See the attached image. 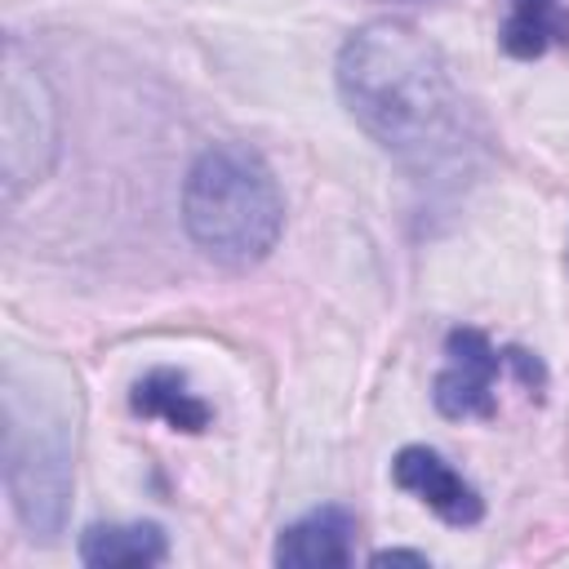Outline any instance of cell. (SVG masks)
Returning <instances> with one entry per match:
<instances>
[{"instance_id": "cell-1", "label": "cell", "mask_w": 569, "mask_h": 569, "mask_svg": "<svg viewBox=\"0 0 569 569\" xmlns=\"http://www.w3.org/2000/svg\"><path fill=\"white\" fill-rule=\"evenodd\" d=\"M338 89L351 116L418 178L462 173L476 147L467 107L440 53L400 22L356 31L338 58Z\"/></svg>"}, {"instance_id": "cell-2", "label": "cell", "mask_w": 569, "mask_h": 569, "mask_svg": "<svg viewBox=\"0 0 569 569\" xmlns=\"http://www.w3.org/2000/svg\"><path fill=\"white\" fill-rule=\"evenodd\" d=\"M182 222L213 262L253 267L280 240L284 200L258 151L222 142L191 164L182 187Z\"/></svg>"}, {"instance_id": "cell-3", "label": "cell", "mask_w": 569, "mask_h": 569, "mask_svg": "<svg viewBox=\"0 0 569 569\" xmlns=\"http://www.w3.org/2000/svg\"><path fill=\"white\" fill-rule=\"evenodd\" d=\"M4 458H9V489L18 516L36 533H53L67 502V440L62 427H40L36 436L9 418L4 427Z\"/></svg>"}, {"instance_id": "cell-4", "label": "cell", "mask_w": 569, "mask_h": 569, "mask_svg": "<svg viewBox=\"0 0 569 569\" xmlns=\"http://www.w3.org/2000/svg\"><path fill=\"white\" fill-rule=\"evenodd\" d=\"M502 356L480 329H453L445 342V369L436 378V409L445 418H489Z\"/></svg>"}, {"instance_id": "cell-5", "label": "cell", "mask_w": 569, "mask_h": 569, "mask_svg": "<svg viewBox=\"0 0 569 569\" xmlns=\"http://www.w3.org/2000/svg\"><path fill=\"white\" fill-rule=\"evenodd\" d=\"M391 476L400 489H409L413 498H422L440 520L449 525H476L485 516V502L480 493L436 453V449H422V445H409L396 453L391 462Z\"/></svg>"}, {"instance_id": "cell-6", "label": "cell", "mask_w": 569, "mask_h": 569, "mask_svg": "<svg viewBox=\"0 0 569 569\" xmlns=\"http://www.w3.org/2000/svg\"><path fill=\"white\" fill-rule=\"evenodd\" d=\"M356 520L342 507H320L293 520L276 542V565H351Z\"/></svg>"}, {"instance_id": "cell-7", "label": "cell", "mask_w": 569, "mask_h": 569, "mask_svg": "<svg viewBox=\"0 0 569 569\" xmlns=\"http://www.w3.org/2000/svg\"><path fill=\"white\" fill-rule=\"evenodd\" d=\"M556 44H569V9L565 0H507L502 49L516 58H538Z\"/></svg>"}, {"instance_id": "cell-8", "label": "cell", "mask_w": 569, "mask_h": 569, "mask_svg": "<svg viewBox=\"0 0 569 569\" xmlns=\"http://www.w3.org/2000/svg\"><path fill=\"white\" fill-rule=\"evenodd\" d=\"M133 409L147 418H164L178 431H204L209 427V405L187 387L182 373L173 369H151L133 387Z\"/></svg>"}, {"instance_id": "cell-9", "label": "cell", "mask_w": 569, "mask_h": 569, "mask_svg": "<svg viewBox=\"0 0 569 569\" xmlns=\"http://www.w3.org/2000/svg\"><path fill=\"white\" fill-rule=\"evenodd\" d=\"M84 565H160L164 533L156 525H93L80 538Z\"/></svg>"}, {"instance_id": "cell-10", "label": "cell", "mask_w": 569, "mask_h": 569, "mask_svg": "<svg viewBox=\"0 0 569 569\" xmlns=\"http://www.w3.org/2000/svg\"><path fill=\"white\" fill-rule=\"evenodd\" d=\"M373 565H427L422 551H378Z\"/></svg>"}]
</instances>
